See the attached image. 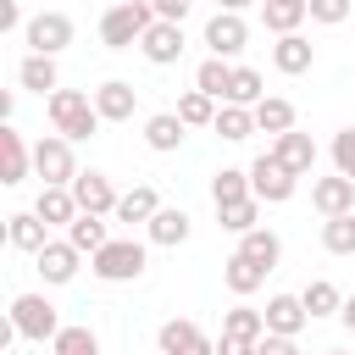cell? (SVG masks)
Here are the masks:
<instances>
[{
  "mask_svg": "<svg viewBox=\"0 0 355 355\" xmlns=\"http://www.w3.org/2000/svg\"><path fill=\"white\" fill-rule=\"evenodd\" d=\"M44 111H50V128H55L67 144H78V139H94V133H100L94 94H83V89H55V94L44 100Z\"/></svg>",
  "mask_w": 355,
  "mask_h": 355,
  "instance_id": "cell-1",
  "label": "cell"
},
{
  "mask_svg": "<svg viewBox=\"0 0 355 355\" xmlns=\"http://www.w3.org/2000/svg\"><path fill=\"white\" fill-rule=\"evenodd\" d=\"M150 28H155V6H144V0H116V6L100 17V44H105V50H133V44H144Z\"/></svg>",
  "mask_w": 355,
  "mask_h": 355,
  "instance_id": "cell-2",
  "label": "cell"
},
{
  "mask_svg": "<svg viewBox=\"0 0 355 355\" xmlns=\"http://www.w3.org/2000/svg\"><path fill=\"white\" fill-rule=\"evenodd\" d=\"M61 316H55V305L44 300V294H17L11 300V333L17 338H28V344H55L61 338Z\"/></svg>",
  "mask_w": 355,
  "mask_h": 355,
  "instance_id": "cell-3",
  "label": "cell"
},
{
  "mask_svg": "<svg viewBox=\"0 0 355 355\" xmlns=\"http://www.w3.org/2000/svg\"><path fill=\"white\" fill-rule=\"evenodd\" d=\"M144 261H150V255H144L139 239H111V244L89 261V272H94L100 283H139V277H144Z\"/></svg>",
  "mask_w": 355,
  "mask_h": 355,
  "instance_id": "cell-4",
  "label": "cell"
},
{
  "mask_svg": "<svg viewBox=\"0 0 355 355\" xmlns=\"http://www.w3.org/2000/svg\"><path fill=\"white\" fill-rule=\"evenodd\" d=\"M33 172L44 178V189H72L78 183V155H72V144L61 139V133H44L39 144H33Z\"/></svg>",
  "mask_w": 355,
  "mask_h": 355,
  "instance_id": "cell-5",
  "label": "cell"
},
{
  "mask_svg": "<svg viewBox=\"0 0 355 355\" xmlns=\"http://www.w3.org/2000/svg\"><path fill=\"white\" fill-rule=\"evenodd\" d=\"M294 189H300V178H294L272 150H261V155L250 161V194H255L261 205H283V200H294Z\"/></svg>",
  "mask_w": 355,
  "mask_h": 355,
  "instance_id": "cell-6",
  "label": "cell"
},
{
  "mask_svg": "<svg viewBox=\"0 0 355 355\" xmlns=\"http://www.w3.org/2000/svg\"><path fill=\"white\" fill-rule=\"evenodd\" d=\"M22 33H28V55H50V61H55V55H61V50L72 44L78 22H72L67 11H33Z\"/></svg>",
  "mask_w": 355,
  "mask_h": 355,
  "instance_id": "cell-7",
  "label": "cell"
},
{
  "mask_svg": "<svg viewBox=\"0 0 355 355\" xmlns=\"http://www.w3.org/2000/svg\"><path fill=\"white\" fill-rule=\"evenodd\" d=\"M250 44V22L239 17V6H227V11H216V17H205V50L216 55V61H227L233 67V55Z\"/></svg>",
  "mask_w": 355,
  "mask_h": 355,
  "instance_id": "cell-8",
  "label": "cell"
},
{
  "mask_svg": "<svg viewBox=\"0 0 355 355\" xmlns=\"http://www.w3.org/2000/svg\"><path fill=\"white\" fill-rule=\"evenodd\" d=\"M72 200H78V211L83 216H116V205H122V194L111 189V178L105 172H78V183H72Z\"/></svg>",
  "mask_w": 355,
  "mask_h": 355,
  "instance_id": "cell-9",
  "label": "cell"
},
{
  "mask_svg": "<svg viewBox=\"0 0 355 355\" xmlns=\"http://www.w3.org/2000/svg\"><path fill=\"white\" fill-rule=\"evenodd\" d=\"M155 344H161V355H216V344H211V338L200 333V322H189V316L161 322Z\"/></svg>",
  "mask_w": 355,
  "mask_h": 355,
  "instance_id": "cell-10",
  "label": "cell"
},
{
  "mask_svg": "<svg viewBox=\"0 0 355 355\" xmlns=\"http://www.w3.org/2000/svg\"><path fill=\"white\" fill-rule=\"evenodd\" d=\"M311 205L322 211V222H333V216H355V183L349 178H316L311 183Z\"/></svg>",
  "mask_w": 355,
  "mask_h": 355,
  "instance_id": "cell-11",
  "label": "cell"
},
{
  "mask_svg": "<svg viewBox=\"0 0 355 355\" xmlns=\"http://www.w3.org/2000/svg\"><path fill=\"white\" fill-rule=\"evenodd\" d=\"M94 111H100V122H133V111H139V89L122 83V78H105V83L94 89Z\"/></svg>",
  "mask_w": 355,
  "mask_h": 355,
  "instance_id": "cell-12",
  "label": "cell"
},
{
  "mask_svg": "<svg viewBox=\"0 0 355 355\" xmlns=\"http://www.w3.org/2000/svg\"><path fill=\"white\" fill-rule=\"evenodd\" d=\"M261 316H266V338H300V327L311 322L305 305H300V294H272Z\"/></svg>",
  "mask_w": 355,
  "mask_h": 355,
  "instance_id": "cell-13",
  "label": "cell"
},
{
  "mask_svg": "<svg viewBox=\"0 0 355 355\" xmlns=\"http://www.w3.org/2000/svg\"><path fill=\"white\" fill-rule=\"evenodd\" d=\"M78 261H83V255H78L67 239H50V244L33 255V266H39L44 283H72V277H78Z\"/></svg>",
  "mask_w": 355,
  "mask_h": 355,
  "instance_id": "cell-14",
  "label": "cell"
},
{
  "mask_svg": "<svg viewBox=\"0 0 355 355\" xmlns=\"http://www.w3.org/2000/svg\"><path fill=\"white\" fill-rule=\"evenodd\" d=\"M28 166H33V150L22 144V133H17V128H0V183L17 189V183L28 178Z\"/></svg>",
  "mask_w": 355,
  "mask_h": 355,
  "instance_id": "cell-15",
  "label": "cell"
},
{
  "mask_svg": "<svg viewBox=\"0 0 355 355\" xmlns=\"http://www.w3.org/2000/svg\"><path fill=\"white\" fill-rule=\"evenodd\" d=\"M311 61H316V44H311L305 33H288V39H277V44H272V67H277L283 78L311 72Z\"/></svg>",
  "mask_w": 355,
  "mask_h": 355,
  "instance_id": "cell-16",
  "label": "cell"
},
{
  "mask_svg": "<svg viewBox=\"0 0 355 355\" xmlns=\"http://www.w3.org/2000/svg\"><path fill=\"white\" fill-rule=\"evenodd\" d=\"M272 155H277V161H283V166H288L294 178H305V172L316 166V139L294 128V133H283V139H272Z\"/></svg>",
  "mask_w": 355,
  "mask_h": 355,
  "instance_id": "cell-17",
  "label": "cell"
},
{
  "mask_svg": "<svg viewBox=\"0 0 355 355\" xmlns=\"http://www.w3.org/2000/svg\"><path fill=\"white\" fill-rule=\"evenodd\" d=\"M33 216H39L44 227H72L83 211H78L72 189H39V200H33Z\"/></svg>",
  "mask_w": 355,
  "mask_h": 355,
  "instance_id": "cell-18",
  "label": "cell"
},
{
  "mask_svg": "<svg viewBox=\"0 0 355 355\" xmlns=\"http://www.w3.org/2000/svg\"><path fill=\"white\" fill-rule=\"evenodd\" d=\"M6 244L22 250V255H39V250L50 244V227H44L33 211H17V216H6Z\"/></svg>",
  "mask_w": 355,
  "mask_h": 355,
  "instance_id": "cell-19",
  "label": "cell"
},
{
  "mask_svg": "<svg viewBox=\"0 0 355 355\" xmlns=\"http://www.w3.org/2000/svg\"><path fill=\"white\" fill-rule=\"evenodd\" d=\"M139 50H144V61H150V67H172V61L183 55V28L155 22V28L144 33V44H139Z\"/></svg>",
  "mask_w": 355,
  "mask_h": 355,
  "instance_id": "cell-20",
  "label": "cell"
},
{
  "mask_svg": "<svg viewBox=\"0 0 355 355\" xmlns=\"http://www.w3.org/2000/svg\"><path fill=\"white\" fill-rule=\"evenodd\" d=\"M239 200H255V194H250V166H222V172H211V205L227 211V205H239Z\"/></svg>",
  "mask_w": 355,
  "mask_h": 355,
  "instance_id": "cell-21",
  "label": "cell"
},
{
  "mask_svg": "<svg viewBox=\"0 0 355 355\" xmlns=\"http://www.w3.org/2000/svg\"><path fill=\"white\" fill-rule=\"evenodd\" d=\"M311 17V0H266L261 6V22L277 33V39H288V33H300V22Z\"/></svg>",
  "mask_w": 355,
  "mask_h": 355,
  "instance_id": "cell-22",
  "label": "cell"
},
{
  "mask_svg": "<svg viewBox=\"0 0 355 355\" xmlns=\"http://www.w3.org/2000/svg\"><path fill=\"white\" fill-rule=\"evenodd\" d=\"M17 83L28 89V94H55L61 89V72H55V61L50 55H22V67H17Z\"/></svg>",
  "mask_w": 355,
  "mask_h": 355,
  "instance_id": "cell-23",
  "label": "cell"
},
{
  "mask_svg": "<svg viewBox=\"0 0 355 355\" xmlns=\"http://www.w3.org/2000/svg\"><path fill=\"white\" fill-rule=\"evenodd\" d=\"M144 233H150V244L178 250V244L189 239V211H183V205H161V211H155V222H150Z\"/></svg>",
  "mask_w": 355,
  "mask_h": 355,
  "instance_id": "cell-24",
  "label": "cell"
},
{
  "mask_svg": "<svg viewBox=\"0 0 355 355\" xmlns=\"http://www.w3.org/2000/svg\"><path fill=\"white\" fill-rule=\"evenodd\" d=\"M255 133H272V139L294 133V100H283V94H266V100L255 105Z\"/></svg>",
  "mask_w": 355,
  "mask_h": 355,
  "instance_id": "cell-25",
  "label": "cell"
},
{
  "mask_svg": "<svg viewBox=\"0 0 355 355\" xmlns=\"http://www.w3.org/2000/svg\"><path fill=\"white\" fill-rule=\"evenodd\" d=\"M67 244H72L78 255H89V261H94V255L111 244V227H105V216H78V222L67 227Z\"/></svg>",
  "mask_w": 355,
  "mask_h": 355,
  "instance_id": "cell-26",
  "label": "cell"
},
{
  "mask_svg": "<svg viewBox=\"0 0 355 355\" xmlns=\"http://www.w3.org/2000/svg\"><path fill=\"white\" fill-rule=\"evenodd\" d=\"M239 255H244V261H255L261 272H272V266L283 261V239H277L272 227H255V233H244V239H239Z\"/></svg>",
  "mask_w": 355,
  "mask_h": 355,
  "instance_id": "cell-27",
  "label": "cell"
},
{
  "mask_svg": "<svg viewBox=\"0 0 355 355\" xmlns=\"http://www.w3.org/2000/svg\"><path fill=\"white\" fill-rule=\"evenodd\" d=\"M300 305H305V316L316 322V316H338V311H344V294H338V283L311 277V283L300 288Z\"/></svg>",
  "mask_w": 355,
  "mask_h": 355,
  "instance_id": "cell-28",
  "label": "cell"
},
{
  "mask_svg": "<svg viewBox=\"0 0 355 355\" xmlns=\"http://www.w3.org/2000/svg\"><path fill=\"white\" fill-rule=\"evenodd\" d=\"M222 338L261 344V338H266V316H261L255 305H233V311H222Z\"/></svg>",
  "mask_w": 355,
  "mask_h": 355,
  "instance_id": "cell-29",
  "label": "cell"
},
{
  "mask_svg": "<svg viewBox=\"0 0 355 355\" xmlns=\"http://www.w3.org/2000/svg\"><path fill=\"white\" fill-rule=\"evenodd\" d=\"M183 133H189V128L178 122V111H155V116H144V144H150V150H161V155H166V150H178V144H183Z\"/></svg>",
  "mask_w": 355,
  "mask_h": 355,
  "instance_id": "cell-30",
  "label": "cell"
},
{
  "mask_svg": "<svg viewBox=\"0 0 355 355\" xmlns=\"http://www.w3.org/2000/svg\"><path fill=\"white\" fill-rule=\"evenodd\" d=\"M155 211H161V194L150 189V183H133L128 194H122V205H116V222H155Z\"/></svg>",
  "mask_w": 355,
  "mask_h": 355,
  "instance_id": "cell-31",
  "label": "cell"
},
{
  "mask_svg": "<svg viewBox=\"0 0 355 355\" xmlns=\"http://www.w3.org/2000/svg\"><path fill=\"white\" fill-rule=\"evenodd\" d=\"M222 283H227V288H233V294H239V300H250V294H255V288H261V283H266V272H261V266H255V261H244V255H239V250H233V255H227V261H222Z\"/></svg>",
  "mask_w": 355,
  "mask_h": 355,
  "instance_id": "cell-32",
  "label": "cell"
},
{
  "mask_svg": "<svg viewBox=\"0 0 355 355\" xmlns=\"http://www.w3.org/2000/svg\"><path fill=\"white\" fill-rule=\"evenodd\" d=\"M227 83H233V67H227V61L205 55V61L194 67V89H200L205 100H216V105H222V100H227Z\"/></svg>",
  "mask_w": 355,
  "mask_h": 355,
  "instance_id": "cell-33",
  "label": "cell"
},
{
  "mask_svg": "<svg viewBox=\"0 0 355 355\" xmlns=\"http://www.w3.org/2000/svg\"><path fill=\"white\" fill-rule=\"evenodd\" d=\"M261 100H266V89H261V72L233 61V83H227V100H222V105H244V111H255Z\"/></svg>",
  "mask_w": 355,
  "mask_h": 355,
  "instance_id": "cell-34",
  "label": "cell"
},
{
  "mask_svg": "<svg viewBox=\"0 0 355 355\" xmlns=\"http://www.w3.org/2000/svg\"><path fill=\"white\" fill-rule=\"evenodd\" d=\"M216 111H222V105L205 100L200 89H183V94H178V122H183V128H216Z\"/></svg>",
  "mask_w": 355,
  "mask_h": 355,
  "instance_id": "cell-35",
  "label": "cell"
},
{
  "mask_svg": "<svg viewBox=\"0 0 355 355\" xmlns=\"http://www.w3.org/2000/svg\"><path fill=\"white\" fill-rule=\"evenodd\" d=\"M216 133H222L227 144H244V139L255 133V111H244V105H222V111H216Z\"/></svg>",
  "mask_w": 355,
  "mask_h": 355,
  "instance_id": "cell-36",
  "label": "cell"
},
{
  "mask_svg": "<svg viewBox=\"0 0 355 355\" xmlns=\"http://www.w3.org/2000/svg\"><path fill=\"white\" fill-rule=\"evenodd\" d=\"M216 222L227 227V233H255L261 227V200H239V205H227V211H216Z\"/></svg>",
  "mask_w": 355,
  "mask_h": 355,
  "instance_id": "cell-37",
  "label": "cell"
},
{
  "mask_svg": "<svg viewBox=\"0 0 355 355\" xmlns=\"http://www.w3.org/2000/svg\"><path fill=\"white\" fill-rule=\"evenodd\" d=\"M322 250H327V255H355V216L322 222Z\"/></svg>",
  "mask_w": 355,
  "mask_h": 355,
  "instance_id": "cell-38",
  "label": "cell"
},
{
  "mask_svg": "<svg viewBox=\"0 0 355 355\" xmlns=\"http://www.w3.org/2000/svg\"><path fill=\"white\" fill-rule=\"evenodd\" d=\"M50 349H55V355H100V338H94V327H78V322H72V327H61V338H55Z\"/></svg>",
  "mask_w": 355,
  "mask_h": 355,
  "instance_id": "cell-39",
  "label": "cell"
},
{
  "mask_svg": "<svg viewBox=\"0 0 355 355\" xmlns=\"http://www.w3.org/2000/svg\"><path fill=\"white\" fill-rule=\"evenodd\" d=\"M333 166H338V178L355 183V128H338L333 133Z\"/></svg>",
  "mask_w": 355,
  "mask_h": 355,
  "instance_id": "cell-40",
  "label": "cell"
},
{
  "mask_svg": "<svg viewBox=\"0 0 355 355\" xmlns=\"http://www.w3.org/2000/svg\"><path fill=\"white\" fill-rule=\"evenodd\" d=\"M349 17V0H311V22H327V28H338Z\"/></svg>",
  "mask_w": 355,
  "mask_h": 355,
  "instance_id": "cell-41",
  "label": "cell"
},
{
  "mask_svg": "<svg viewBox=\"0 0 355 355\" xmlns=\"http://www.w3.org/2000/svg\"><path fill=\"white\" fill-rule=\"evenodd\" d=\"M183 17H189V0H155V22H172V28H183Z\"/></svg>",
  "mask_w": 355,
  "mask_h": 355,
  "instance_id": "cell-42",
  "label": "cell"
},
{
  "mask_svg": "<svg viewBox=\"0 0 355 355\" xmlns=\"http://www.w3.org/2000/svg\"><path fill=\"white\" fill-rule=\"evenodd\" d=\"M294 349H300L294 338H261V349H255V355H294Z\"/></svg>",
  "mask_w": 355,
  "mask_h": 355,
  "instance_id": "cell-43",
  "label": "cell"
},
{
  "mask_svg": "<svg viewBox=\"0 0 355 355\" xmlns=\"http://www.w3.org/2000/svg\"><path fill=\"white\" fill-rule=\"evenodd\" d=\"M255 349H261V344H244V338H222V344H216V355H255Z\"/></svg>",
  "mask_w": 355,
  "mask_h": 355,
  "instance_id": "cell-44",
  "label": "cell"
},
{
  "mask_svg": "<svg viewBox=\"0 0 355 355\" xmlns=\"http://www.w3.org/2000/svg\"><path fill=\"white\" fill-rule=\"evenodd\" d=\"M338 322H344V327H349V333H355V294H349V300H344V311H338Z\"/></svg>",
  "mask_w": 355,
  "mask_h": 355,
  "instance_id": "cell-45",
  "label": "cell"
},
{
  "mask_svg": "<svg viewBox=\"0 0 355 355\" xmlns=\"http://www.w3.org/2000/svg\"><path fill=\"white\" fill-rule=\"evenodd\" d=\"M327 355H344V349H327Z\"/></svg>",
  "mask_w": 355,
  "mask_h": 355,
  "instance_id": "cell-46",
  "label": "cell"
},
{
  "mask_svg": "<svg viewBox=\"0 0 355 355\" xmlns=\"http://www.w3.org/2000/svg\"><path fill=\"white\" fill-rule=\"evenodd\" d=\"M294 355H305V349H294Z\"/></svg>",
  "mask_w": 355,
  "mask_h": 355,
  "instance_id": "cell-47",
  "label": "cell"
}]
</instances>
